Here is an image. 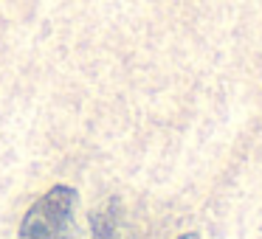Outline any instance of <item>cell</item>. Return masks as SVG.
<instances>
[{
    "instance_id": "6da1fadb",
    "label": "cell",
    "mask_w": 262,
    "mask_h": 239,
    "mask_svg": "<svg viewBox=\"0 0 262 239\" xmlns=\"http://www.w3.org/2000/svg\"><path fill=\"white\" fill-rule=\"evenodd\" d=\"M76 203L79 194L74 186L57 183L31 203L17 228V239H74Z\"/></svg>"
},
{
    "instance_id": "7a4b0ae2",
    "label": "cell",
    "mask_w": 262,
    "mask_h": 239,
    "mask_svg": "<svg viewBox=\"0 0 262 239\" xmlns=\"http://www.w3.org/2000/svg\"><path fill=\"white\" fill-rule=\"evenodd\" d=\"M91 233H93V239H124L119 231V208H116V200L104 203L99 211L91 214Z\"/></svg>"
},
{
    "instance_id": "3957f363",
    "label": "cell",
    "mask_w": 262,
    "mask_h": 239,
    "mask_svg": "<svg viewBox=\"0 0 262 239\" xmlns=\"http://www.w3.org/2000/svg\"><path fill=\"white\" fill-rule=\"evenodd\" d=\"M175 239H200L198 233H181V236H175Z\"/></svg>"
}]
</instances>
